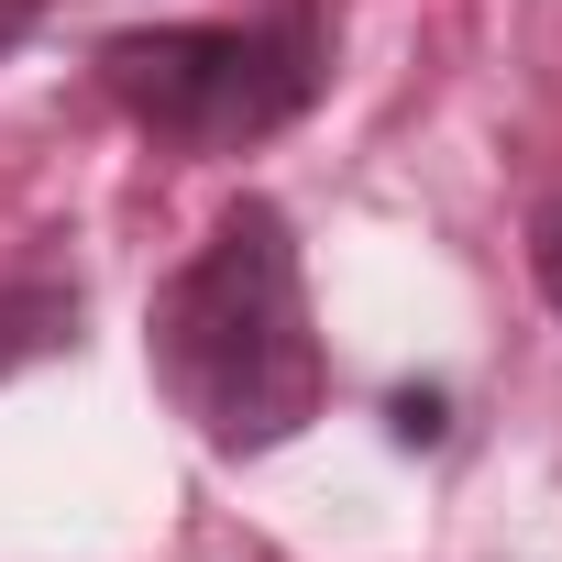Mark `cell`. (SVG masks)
I'll use <instances>...</instances> for the list:
<instances>
[{
    "instance_id": "1",
    "label": "cell",
    "mask_w": 562,
    "mask_h": 562,
    "mask_svg": "<svg viewBox=\"0 0 562 562\" xmlns=\"http://www.w3.org/2000/svg\"><path fill=\"white\" fill-rule=\"evenodd\" d=\"M144 364L177 397V419H199V441H221V452H276L321 419L331 364L310 331L299 232L276 199H232L221 232L155 288Z\"/></svg>"
},
{
    "instance_id": "2",
    "label": "cell",
    "mask_w": 562,
    "mask_h": 562,
    "mask_svg": "<svg viewBox=\"0 0 562 562\" xmlns=\"http://www.w3.org/2000/svg\"><path fill=\"white\" fill-rule=\"evenodd\" d=\"M100 78H111V100L144 133L232 155V144L288 133L321 100L331 34H321V0H288V12H265V23H155V34H111Z\"/></svg>"
},
{
    "instance_id": "3",
    "label": "cell",
    "mask_w": 562,
    "mask_h": 562,
    "mask_svg": "<svg viewBox=\"0 0 562 562\" xmlns=\"http://www.w3.org/2000/svg\"><path fill=\"white\" fill-rule=\"evenodd\" d=\"M45 353H78V288L67 276H12L0 288V375H23Z\"/></svg>"
},
{
    "instance_id": "4",
    "label": "cell",
    "mask_w": 562,
    "mask_h": 562,
    "mask_svg": "<svg viewBox=\"0 0 562 562\" xmlns=\"http://www.w3.org/2000/svg\"><path fill=\"white\" fill-rule=\"evenodd\" d=\"M386 430H397L408 452H430V441L452 430V397H441V386H397V397H386Z\"/></svg>"
},
{
    "instance_id": "5",
    "label": "cell",
    "mask_w": 562,
    "mask_h": 562,
    "mask_svg": "<svg viewBox=\"0 0 562 562\" xmlns=\"http://www.w3.org/2000/svg\"><path fill=\"white\" fill-rule=\"evenodd\" d=\"M529 265H540V299L562 310V199L540 210V232H529Z\"/></svg>"
},
{
    "instance_id": "6",
    "label": "cell",
    "mask_w": 562,
    "mask_h": 562,
    "mask_svg": "<svg viewBox=\"0 0 562 562\" xmlns=\"http://www.w3.org/2000/svg\"><path fill=\"white\" fill-rule=\"evenodd\" d=\"M34 12H45V0H0V56L23 45V23H34Z\"/></svg>"
}]
</instances>
